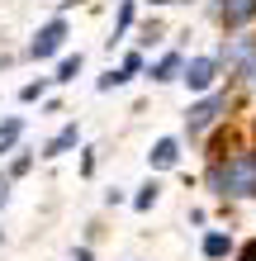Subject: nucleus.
Here are the masks:
<instances>
[{
    "label": "nucleus",
    "instance_id": "nucleus-20",
    "mask_svg": "<svg viewBox=\"0 0 256 261\" xmlns=\"http://www.w3.org/2000/svg\"><path fill=\"white\" fill-rule=\"evenodd\" d=\"M10 199V176H0V204Z\"/></svg>",
    "mask_w": 256,
    "mask_h": 261
},
{
    "label": "nucleus",
    "instance_id": "nucleus-4",
    "mask_svg": "<svg viewBox=\"0 0 256 261\" xmlns=\"http://www.w3.org/2000/svg\"><path fill=\"white\" fill-rule=\"evenodd\" d=\"M218 71H223L218 53H204V57H185V71H180V81H185V86L194 90V95H204V90H214Z\"/></svg>",
    "mask_w": 256,
    "mask_h": 261
},
{
    "label": "nucleus",
    "instance_id": "nucleus-5",
    "mask_svg": "<svg viewBox=\"0 0 256 261\" xmlns=\"http://www.w3.org/2000/svg\"><path fill=\"white\" fill-rule=\"evenodd\" d=\"M62 43H67V19H52V24H43V29H38V38H34V43H29V57H52Z\"/></svg>",
    "mask_w": 256,
    "mask_h": 261
},
{
    "label": "nucleus",
    "instance_id": "nucleus-14",
    "mask_svg": "<svg viewBox=\"0 0 256 261\" xmlns=\"http://www.w3.org/2000/svg\"><path fill=\"white\" fill-rule=\"evenodd\" d=\"M128 81V71H109V76H100V90H114V86H124Z\"/></svg>",
    "mask_w": 256,
    "mask_h": 261
},
{
    "label": "nucleus",
    "instance_id": "nucleus-16",
    "mask_svg": "<svg viewBox=\"0 0 256 261\" xmlns=\"http://www.w3.org/2000/svg\"><path fill=\"white\" fill-rule=\"evenodd\" d=\"M29 162H34V157H29V152H19V157H14V166H10V176H24Z\"/></svg>",
    "mask_w": 256,
    "mask_h": 261
},
{
    "label": "nucleus",
    "instance_id": "nucleus-11",
    "mask_svg": "<svg viewBox=\"0 0 256 261\" xmlns=\"http://www.w3.org/2000/svg\"><path fill=\"white\" fill-rule=\"evenodd\" d=\"M157 195H161V190H157V180H147V186H143L138 195H133V209H138V214H147V209L157 204Z\"/></svg>",
    "mask_w": 256,
    "mask_h": 261
},
{
    "label": "nucleus",
    "instance_id": "nucleus-15",
    "mask_svg": "<svg viewBox=\"0 0 256 261\" xmlns=\"http://www.w3.org/2000/svg\"><path fill=\"white\" fill-rule=\"evenodd\" d=\"M128 24H133V0H124V5H119V34H124Z\"/></svg>",
    "mask_w": 256,
    "mask_h": 261
},
{
    "label": "nucleus",
    "instance_id": "nucleus-1",
    "mask_svg": "<svg viewBox=\"0 0 256 261\" xmlns=\"http://www.w3.org/2000/svg\"><path fill=\"white\" fill-rule=\"evenodd\" d=\"M209 190L223 199H256V147H242L233 157H218L209 166Z\"/></svg>",
    "mask_w": 256,
    "mask_h": 261
},
{
    "label": "nucleus",
    "instance_id": "nucleus-2",
    "mask_svg": "<svg viewBox=\"0 0 256 261\" xmlns=\"http://www.w3.org/2000/svg\"><path fill=\"white\" fill-rule=\"evenodd\" d=\"M228 110H233V95H228V90H214V95H204L200 105H190V114H185V133H190V138L209 133Z\"/></svg>",
    "mask_w": 256,
    "mask_h": 261
},
{
    "label": "nucleus",
    "instance_id": "nucleus-21",
    "mask_svg": "<svg viewBox=\"0 0 256 261\" xmlns=\"http://www.w3.org/2000/svg\"><path fill=\"white\" fill-rule=\"evenodd\" d=\"M152 5H176V0H152Z\"/></svg>",
    "mask_w": 256,
    "mask_h": 261
},
{
    "label": "nucleus",
    "instance_id": "nucleus-6",
    "mask_svg": "<svg viewBox=\"0 0 256 261\" xmlns=\"http://www.w3.org/2000/svg\"><path fill=\"white\" fill-rule=\"evenodd\" d=\"M147 157H152V166H157V171H171V166L180 162V143H176V138H161V143L147 152Z\"/></svg>",
    "mask_w": 256,
    "mask_h": 261
},
{
    "label": "nucleus",
    "instance_id": "nucleus-7",
    "mask_svg": "<svg viewBox=\"0 0 256 261\" xmlns=\"http://www.w3.org/2000/svg\"><path fill=\"white\" fill-rule=\"evenodd\" d=\"M180 71H185V57H180V53H166L152 67V81H161V86H166V81H180Z\"/></svg>",
    "mask_w": 256,
    "mask_h": 261
},
{
    "label": "nucleus",
    "instance_id": "nucleus-12",
    "mask_svg": "<svg viewBox=\"0 0 256 261\" xmlns=\"http://www.w3.org/2000/svg\"><path fill=\"white\" fill-rule=\"evenodd\" d=\"M76 71H81V53H76V57H62V62H57V76H52V81H71Z\"/></svg>",
    "mask_w": 256,
    "mask_h": 261
},
{
    "label": "nucleus",
    "instance_id": "nucleus-9",
    "mask_svg": "<svg viewBox=\"0 0 256 261\" xmlns=\"http://www.w3.org/2000/svg\"><path fill=\"white\" fill-rule=\"evenodd\" d=\"M204 256H209V261L233 256V238H228V233H209V238H204Z\"/></svg>",
    "mask_w": 256,
    "mask_h": 261
},
{
    "label": "nucleus",
    "instance_id": "nucleus-19",
    "mask_svg": "<svg viewBox=\"0 0 256 261\" xmlns=\"http://www.w3.org/2000/svg\"><path fill=\"white\" fill-rule=\"evenodd\" d=\"M237 261H256V242H247V247H242V256H237Z\"/></svg>",
    "mask_w": 256,
    "mask_h": 261
},
{
    "label": "nucleus",
    "instance_id": "nucleus-17",
    "mask_svg": "<svg viewBox=\"0 0 256 261\" xmlns=\"http://www.w3.org/2000/svg\"><path fill=\"white\" fill-rule=\"evenodd\" d=\"M124 71H128V76H133V71H143V57H138V53H128V57H124Z\"/></svg>",
    "mask_w": 256,
    "mask_h": 261
},
{
    "label": "nucleus",
    "instance_id": "nucleus-8",
    "mask_svg": "<svg viewBox=\"0 0 256 261\" xmlns=\"http://www.w3.org/2000/svg\"><path fill=\"white\" fill-rule=\"evenodd\" d=\"M76 143H81V128H76V124H67V128L48 143V147H43V157H62V152H71Z\"/></svg>",
    "mask_w": 256,
    "mask_h": 261
},
{
    "label": "nucleus",
    "instance_id": "nucleus-18",
    "mask_svg": "<svg viewBox=\"0 0 256 261\" xmlns=\"http://www.w3.org/2000/svg\"><path fill=\"white\" fill-rule=\"evenodd\" d=\"M71 261H95V256H90V247H76V252H71Z\"/></svg>",
    "mask_w": 256,
    "mask_h": 261
},
{
    "label": "nucleus",
    "instance_id": "nucleus-13",
    "mask_svg": "<svg viewBox=\"0 0 256 261\" xmlns=\"http://www.w3.org/2000/svg\"><path fill=\"white\" fill-rule=\"evenodd\" d=\"M43 90H48V81H29V86L19 90V100H24V105H34V100L43 95Z\"/></svg>",
    "mask_w": 256,
    "mask_h": 261
},
{
    "label": "nucleus",
    "instance_id": "nucleus-10",
    "mask_svg": "<svg viewBox=\"0 0 256 261\" xmlns=\"http://www.w3.org/2000/svg\"><path fill=\"white\" fill-rule=\"evenodd\" d=\"M19 133H24V119H5V124H0V157L19 143Z\"/></svg>",
    "mask_w": 256,
    "mask_h": 261
},
{
    "label": "nucleus",
    "instance_id": "nucleus-3",
    "mask_svg": "<svg viewBox=\"0 0 256 261\" xmlns=\"http://www.w3.org/2000/svg\"><path fill=\"white\" fill-rule=\"evenodd\" d=\"M218 62L242 76V71L256 62V34H251V29H233V34L223 38V48H218Z\"/></svg>",
    "mask_w": 256,
    "mask_h": 261
}]
</instances>
